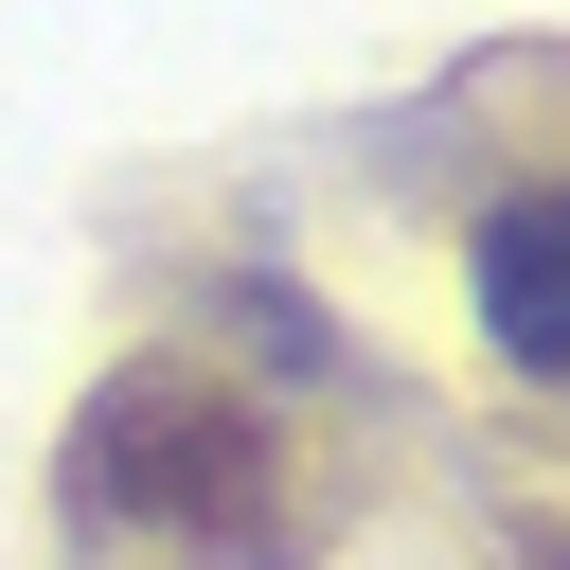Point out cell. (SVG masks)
Listing matches in <instances>:
<instances>
[{
    "instance_id": "obj_1",
    "label": "cell",
    "mask_w": 570,
    "mask_h": 570,
    "mask_svg": "<svg viewBox=\"0 0 570 570\" xmlns=\"http://www.w3.org/2000/svg\"><path fill=\"white\" fill-rule=\"evenodd\" d=\"M53 499H71V534H125V552H267V517H285V410L232 392L214 356H125L71 410Z\"/></svg>"
},
{
    "instance_id": "obj_2",
    "label": "cell",
    "mask_w": 570,
    "mask_h": 570,
    "mask_svg": "<svg viewBox=\"0 0 570 570\" xmlns=\"http://www.w3.org/2000/svg\"><path fill=\"white\" fill-rule=\"evenodd\" d=\"M463 285H481L499 374H552V356H570V196H552V178H499L481 232H463Z\"/></svg>"
}]
</instances>
